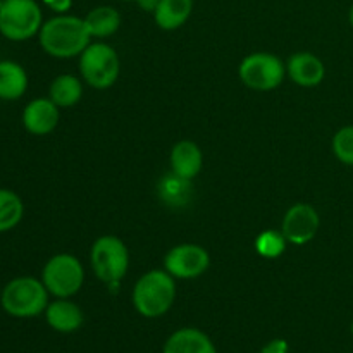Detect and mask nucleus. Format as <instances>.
Segmentation results:
<instances>
[{"instance_id": "nucleus-1", "label": "nucleus", "mask_w": 353, "mask_h": 353, "mask_svg": "<svg viewBox=\"0 0 353 353\" xmlns=\"http://www.w3.org/2000/svg\"><path fill=\"white\" fill-rule=\"evenodd\" d=\"M38 41L43 52L55 59L79 57L92 43L83 17L72 14H55L47 19L38 33Z\"/></svg>"}, {"instance_id": "nucleus-2", "label": "nucleus", "mask_w": 353, "mask_h": 353, "mask_svg": "<svg viewBox=\"0 0 353 353\" xmlns=\"http://www.w3.org/2000/svg\"><path fill=\"white\" fill-rule=\"evenodd\" d=\"M178 296L176 279L165 269H152L141 274L131 292L134 310L145 319H159L172 309Z\"/></svg>"}, {"instance_id": "nucleus-3", "label": "nucleus", "mask_w": 353, "mask_h": 353, "mask_svg": "<svg viewBox=\"0 0 353 353\" xmlns=\"http://www.w3.org/2000/svg\"><path fill=\"white\" fill-rule=\"evenodd\" d=\"M50 293L41 279L33 276H19L7 283L0 293V305L3 312L16 319H31L45 312Z\"/></svg>"}, {"instance_id": "nucleus-4", "label": "nucleus", "mask_w": 353, "mask_h": 353, "mask_svg": "<svg viewBox=\"0 0 353 353\" xmlns=\"http://www.w3.org/2000/svg\"><path fill=\"white\" fill-rule=\"evenodd\" d=\"M90 265L103 285L116 288L130 269V250L121 238L103 234L90 248Z\"/></svg>"}, {"instance_id": "nucleus-5", "label": "nucleus", "mask_w": 353, "mask_h": 353, "mask_svg": "<svg viewBox=\"0 0 353 353\" xmlns=\"http://www.w3.org/2000/svg\"><path fill=\"white\" fill-rule=\"evenodd\" d=\"M79 74L92 88H110L121 74L119 54L105 41H92L79 55Z\"/></svg>"}, {"instance_id": "nucleus-6", "label": "nucleus", "mask_w": 353, "mask_h": 353, "mask_svg": "<svg viewBox=\"0 0 353 353\" xmlns=\"http://www.w3.org/2000/svg\"><path fill=\"white\" fill-rule=\"evenodd\" d=\"M43 12L37 0H3L0 7V34L10 41H26L43 26Z\"/></svg>"}, {"instance_id": "nucleus-7", "label": "nucleus", "mask_w": 353, "mask_h": 353, "mask_svg": "<svg viewBox=\"0 0 353 353\" xmlns=\"http://www.w3.org/2000/svg\"><path fill=\"white\" fill-rule=\"evenodd\" d=\"M40 279L54 299H72L81 292L85 269L76 255L57 254L45 262Z\"/></svg>"}, {"instance_id": "nucleus-8", "label": "nucleus", "mask_w": 353, "mask_h": 353, "mask_svg": "<svg viewBox=\"0 0 353 353\" xmlns=\"http://www.w3.org/2000/svg\"><path fill=\"white\" fill-rule=\"evenodd\" d=\"M238 76L254 92H271L286 78V64L271 52H254L238 65Z\"/></svg>"}, {"instance_id": "nucleus-9", "label": "nucleus", "mask_w": 353, "mask_h": 353, "mask_svg": "<svg viewBox=\"0 0 353 353\" xmlns=\"http://www.w3.org/2000/svg\"><path fill=\"white\" fill-rule=\"evenodd\" d=\"M210 268V254L196 243H181L164 255V269L174 279H196Z\"/></svg>"}, {"instance_id": "nucleus-10", "label": "nucleus", "mask_w": 353, "mask_h": 353, "mask_svg": "<svg viewBox=\"0 0 353 353\" xmlns=\"http://www.w3.org/2000/svg\"><path fill=\"white\" fill-rule=\"evenodd\" d=\"M319 228V212L316 207L307 202L293 203L281 221V233L285 234L290 245H296V247L310 243L317 236Z\"/></svg>"}, {"instance_id": "nucleus-11", "label": "nucleus", "mask_w": 353, "mask_h": 353, "mask_svg": "<svg viewBox=\"0 0 353 353\" xmlns=\"http://www.w3.org/2000/svg\"><path fill=\"white\" fill-rule=\"evenodd\" d=\"M59 119H61L59 107L48 97L31 100L23 110L24 130L34 137L50 134L57 128Z\"/></svg>"}, {"instance_id": "nucleus-12", "label": "nucleus", "mask_w": 353, "mask_h": 353, "mask_svg": "<svg viewBox=\"0 0 353 353\" xmlns=\"http://www.w3.org/2000/svg\"><path fill=\"white\" fill-rule=\"evenodd\" d=\"M286 74L302 88H314L324 81L326 65L312 52H296L286 62Z\"/></svg>"}, {"instance_id": "nucleus-13", "label": "nucleus", "mask_w": 353, "mask_h": 353, "mask_svg": "<svg viewBox=\"0 0 353 353\" xmlns=\"http://www.w3.org/2000/svg\"><path fill=\"white\" fill-rule=\"evenodd\" d=\"M43 316L48 327L61 334L74 333L83 326V321H85L81 307L71 299H55L48 302Z\"/></svg>"}, {"instance_id": "nucleus-14", "label": "nucleus", "mask_w": 353, "mask_h": 353, "mask_svg": "<svg viewBox=\"0 0 353 353\" xmlns=\"http://www.w3.org/2000/svg\"><path fill=\"white\" fill-rule=\"evenodd\" d=\"M169 165H171V172H174L176 176L193 181L203 168L202 148L192 140L178 141L169 154Z\"/></svg>"}, {"instance_id": "nucleus-15", "label": "nucleus", "mask_w": 353, "mask_h": 353, "mask_svg": "<svg viewBox=\"0 0 353 353\" xmlns=\"http://www.w3.org/2000/svg\"><path fill=\"white\" fill-rule=\"evenodd\" d=\"M162 353H219L207 333L199 327H179L169 334Z\"/></svg>"}, {"instance_id": "nucleus-16", "label": "nucleus", "mask_w": 353, "mask_h": 353, "mask_svg": "<svg viewBox=\"0 0 353 353\" xmlns=\"http://www.w3.org/2000/svg\"><path fill=\"white\" fill-rule=\"evenodd\" d=\"M83 19H85L86 30H88L92 40L93 38L103 40V38L112 37V34L117 33L121 23H123L121 12L112 6L93 7Z\"/></svg>"}, {"instance_id": "nucleus-17", "label": "nucleus", "mask_w": 353, "mask_h": 353, "mask_svg": "<svg viewBox=\"0 0 353 353\" xmlns=\"http://www.w3.org/2000/svg\"><path fill=\"white\" fill-rule=\"evenodd\" d=\"M193 12V0H161L154 21L161 30L176 31L188 23Z\"/></svg>"}, {"instance_id": "nucleus-18", "label": "nucleus", "mask_w": 353, "mask_h": 353, "mask_svg": "<svg viewBox=\"0 0 353 353\" xmlns=\"http://www.w3.org/2000/svg\"><path fill=\"white\" fill-rule=\"evenodd\" d=\"M28 90V72L19 62L0 61V100L21 99Z\"/></svg>"}, {"instance_id": "nucleus-19", "label": "nucleus", "mask_w": 353, "mask_h": 353, "mask_svg": "<svg viewBox=\"0 0 353 353\" xmlns=\"http://www.w3.org/2000/svg\"><path fill=\"white\" fill-rule=\"evenodd\" d=\"M48 99L59 109L74 107L83 99V83L74 74H59L48 86Z\"/></svg>"}, {"instance_id": "nucleus-20", "label": "nucleus", "mask_w": 353, "mask_h": 353, "mask_svg": "<svg viewBox=\"0 0 353 353\" xmlns=\"http://www.w3.org/2000/svg\"><path fill=\"white\" fill-rule=\"evenodd\" d=\"M157 193L161 202H164L169 207H185L190 202L193 193L192 181L185 178H179L174 172L162 176L159 181Z\"/></svg>"}, {"instance_id": "nucleus-21", "label": "nucleus", "mask_w": 353, "mask_h": 353, "mask_svg": "<svg viewBox=\"0 0 353 353\" xmlns=\"http://www.w3.org/2000/svg\"><path fill=\"white\" fill-rule=\"evenodd\" d=\"M24 216V203L16 192L0 188V233L14 230Z\"/></svg>"}, {"instance_id": "nucleus-22", "label": "nucleus", "mask_w": 353, "mask_h": 353, "mask_svg": "<svg viewBox=\"0 0 353 353\" xmlns=\"http://www.w3.org/2000/svg\"><path fill=\"white\" fill-rule=\"evenodd\" d=\"M255 252L261 255L262 259H268V261H274L279 259L286 252L288 247V240L285 238V234L281 233V230H265L255 238Z\"/></svg>"}, {"instance_id": "nucleus-23", "label": "nucleus", "mask_w": 353, "mask_h": 353, "mask_svg": "<svg viewBox=\"0 0 353 353\" xmlns=\"http://www.w3.org/2000/svg\"><path fill=\"white\" fill-rule=\"evenodd\" d=\"M331 148L338 161L343 165L353 168V124L343 126L333 134L331 140Z\"/></svg>"}, {"instance_id": "nucleus-24", "label": "nucleus", "mask_w": 353, "mask_h": 353, "mask_svg": "<svg viewBox=\"0 0 353 353\" xmlns=\"http://www.w3.org/2000/svg\"><path fill=\"white\" fill-rule=\"evenodd\" d=\"M40 2L55 14H68L72 7V0H40Z\"/></svg>"}, {"instance_id": "nucleus-25", "label": "nucleus", "mask_w": 353, "mask_h": 353, "mask_svg": "<svg viewBox=\"0 0 353 353\" xmlns=\"http://www.w3.org/2000/svg\"><path fill=\"white\" fill-rule=\"evenodd\" d=\"M288 352H290V345H288V341L283 340V338L271 340L261 350V353H288Z\"/></svg>"}, {"instance_id": "nucleus-26", "label": "nucleus", "mask_w": 353, "mask_h": 353, "mask_svg": "<svg viewBox=\"0 0 353 353\" xmlns=\"http://www.w3.org/2000/svg\"><path fill=\"white\" fill-rule=\"evenodd\" d=\"M134 2H137V6L140 7L141 10H145V12L154 14L161 0H134Z\"/></svg>"}, {"instance_id": "nucleus-27", "label": "nucleus", "mask_w": 353, "mask_h": 353, "mask_svg": "<svg viewBox=\"0 0 353 353\" xmlns=\"http://www.w3.org/2000/svg\"><path fill=\"white\" fill-rule=\"evenodd\" d=\"M348 23H350V26L353 28V2L350 6V9H348Z\"/></svg>"}, {"instance_id": "nucleus-28", "label": "nucleus", "mask_w": 353, "mask_h": 353, "mask_svg": "<svg viewBox=\"0 0 353 353\" xmlns=\"http://www.w3.org/2000/svg\"><path fill=\"white\" fill-rule=\"evenodd\" d=\"M350 333H352V338H353V321H352V324H350Z\"/></svg>"}, {"instance_id": "nucleus-29", "label": "nucleus", "mask_w": 353, "mask_h": 353, "mask_svg": "<svg viewBox=\"0 0 353 353\" xmlns=\"http://www.w3.org/2000/svg\"><path fill=\"white\" fill-rule=\"evenodd\" d=\"M121 2H134V0H121Z\"/></svg>"}, {"instance_id": "nucleus-30", "label": "nucleus", "mask_w": 353, "mask_h": 353, "mask_svg": "<svg viewBox=\"0 0 353 353\" xmlns=\"http://www.w3.org/2000/svg\"><path fill=\"white\" fill-rule=\"evenodd\" d=\"M0 7H2V0H0Z\"/></svg>"}, {"instance_id": "nucleus-31", "label": "nucleus", "mask_w": 353, "mask_h": 353, "mask_svg": "<svg viewBox=\"0 0 353 353\" xmlns=\"http://www.w3.org/2000/svg\"><path fill=\"white\" fill-rule=\"evenodd\" d=\"M2 2H3V0H2Z\"/></svg>"}]
</instances>
